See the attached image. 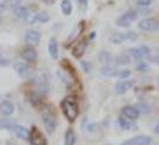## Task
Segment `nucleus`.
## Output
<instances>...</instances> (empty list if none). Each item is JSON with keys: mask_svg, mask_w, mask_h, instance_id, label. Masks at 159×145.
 <instances>
[{"mask_svg": "<svg viewBox=\"0 0 159 145\" xmlns=\"http://www.w3.org/2000/svg\"><path fill=\"white\" fill-rule=\"evenodd\" d=\"M13 12H15V16L17 18H19V19H25L26 16L29 15V12H28V8L25 7V6H17L15 10H13Z\"/></svg>", "mask_w": 159, "mask_h": 145, "instance_id": "obj_22", "label": "nucleus"}, {"mask_svg": "<svg viewBox=\"0 0 159 145\" xmlns=\"http://www.w3.org/2000/svg\"><path fill=\"white\" fill-rule=\"evenodd\" d=\"M78 4H79V7L83 12H85V11L88 10L89 0H78Z\"/></svg>", "mask_w": 159, "mask_h": 145, "instance_id": "obj_36", "label": "nucleus"}, {"mask_svg": "<svg viewBox=\"0 0 159 145\" xmlns=\"http://www.w3.org/2000/svg\"><path fill=\"white\" fill-rule=\"evenodd\" d=\"M138 26H139V29H141L143 31H156L159 29V23L157 19L147 17V18L141 19L138 23Z\"/></svg>", "mask_w": 159, "mask_h": 145, "instance_id": "obj_5", "label": "nucleus"}, {"mask_svg": "<svg viewBox=\"0 0 159 145\" xmlns=\"http://www.w3.org/2000/svg\"><path fill=\"white\" fill-rule=\"evenodd\" d=\"M0 59H1V54H0Z\"/></svg>", "mask_w": 159, "mask_h": 145, "instance_id": "obj_46", "label": "nucleus"}, {"mask_svg": "<svg viewBox=\"0 0 159 145\" xmlns=\"http://www.w3.org/2000/svg\"><path fill=\"white\" fill-rule=\"evenodd\" d=\"M61 108H62V113H64L65 118L70 122H73L79 115L78 102L73 97H66L61 103Z\"/></svg>", "mask_w": 159, "mask_h": 145, "instance_id": "obj_1", "label": "nucleus"}, {"mask_svg": "<svg viewBox=\"0 0 159 145\" xmlns=\"http://www.w3.org/2000/svg\"><path fill=\"white\" fill-rule=\"evenodd\" d=\"M110 41L114 44H121L125 41H127L126 39V32H115L110 36Z\"/></svg>", "mask_w": 159, "mask_h": 145, "instance_id": "obj_19", "label": "nucleus"}, {"mask_svg": "<svg viewBox=\"0 0 159 145\" xmlns=\"http://www.w3.org/2000/svg\"><path fill=\"white\" fill-rule=\"evenodd\" d=\"M36 18H37V22L40 23H48L50 21V16L47 11H40L39 13H36Z\"/></svg>", "mask_w": 159, "mask_h": 145, "instance_id": "obj_26", "label": "nucleus"}, {"mask_svg": "<svg viewBox=\"0 0 159 145\" xmlns=\"http://www.w3.org/2000/svg\"><path fill=\"white\" fill-rule=\"evenodd\" d=\"M57 77L62 81V83H65L66 85H70V83H71V79L66 76V73H64V76H62V72H57Z\"/></svg>", "mask_w": 159, "mask_h": 145, "instance_id": "obj_33", "label": "nucleus"}, {"mask_svg": "<svg viewBox=\"0 0 159 145\" xmlns=\"http://www.w3.org/2000/svg\"><path fill=\"white\" fill-rule=\"evenodd\" d=\"M98 60L101 64H103L104 66L105 65H110V63L112 61V57L111 54L107 50H101L99 54H98Z\"/></svg>", "mask_w": 159, "mask_h": 145, "instance_id": "obj_18", "label": "nucleus"}, {"mask_svg": "<svg viewBox=\"0 0 159 145\" xmlns=\"http://www.w3.org/2000/svg\"><path fill=\"white\" fill-rule=\"evenodd\" d=\"M15 113V105L10 101H2L0 103V114L5 115V116H10Z\"/></svg>", "mask_w": 159, "mask_h": 145, "instance_id": "obj_14", "label": "nucleus"}, {"mask_svg": "<svg viewBox=\"0 0 159 145\" xmlns=\"http://www.w3.org/2000/svg\"><path fill=\"white\" fill-rule=\"evenodd\" d=\"M119 125L120 127L125 129V131H135L136 129V125L134 124V121L129 120L127 118L126 119H123V118L119 119Z\"/></svg>", "mask_w": 159, "mask_h": 145, "instance_id": "obj_16", "label": "nucleus"}, {"mask_svg": "<svg viewBox=\"0 0 159 145\" xmlns=\"http://www.w3.org/2000/svg\"><path fill=\"white\" fill-rule=\"evenodd\" d=\"M101 74L105 76V77H116L117 74V70L111 67L110 65H105L101 68Z\"/></svg>", "mask_w": 159, "mask_h": 145, "instance_id": "obj_20", "label": "nucleus"}, {"mask_svg": "<svg viewBox=\"0 0 159 145\" xmlns=\"http://www.w3.org/2000/svg\"><path fill=\"white\" fill-rule=\"evenodd\" d=\"M126 39H127V41L134 42V41H136V39H138V35H136L135 31H128V32H126Z\"/></svg>", "mask_w": 159, "mask_h": 145, "instance_id": "obj_32", "label": "nucleus"}, {"mask_svg": "<svg viewBox=\"0 0 159 145\" xmlns=\"http://www.w3.org/2000/svg\"><path fill=\"white\" fill-rule=\"evenodd\" d=\"M4 4H1V2H0V16H1V13H2V10H4Z\"/></svg>", "mask_w": 159, "mask_h": 145, "instance_id": "obj_42", "label": "nucleus"}, {"mask_svg": "<svg viewBox=\"0 0 159 145\" xmlns=\"http://www.w3.org/2000/svg\"><path fill=\"white\" fill-rule=\"evenodd\" d=\"M122 114H123L125 118H127V119L133 121L138 120L139 116H140L139 110L136 109V107H134V105H125L122 108Z\"/></svg>", "mask_w": 159, "mask_h": 145, "instance_id": "obj_8", "label": "nucleus"}, {"mask_svg": "<svg viewBox=\"0 0 159 145\" xmlns=\"http://www.w3.org/2000/svg\"><path fill=\"white\" fill-rule=\"evenodd\" d=\"M72 2L71 0H62L61 1V11L65 16H70L72 13Z\"/></svg>", "mask_w": 159, "mask_h": 145, "instance_id": "obj_25", "label": "nucleus"}, {"mask_svg": "<svg viewBox=\"0 0 159 145\" xmlns=\"http://www.w3.org/2000/svg\"><path fill=\"white\" fill-rule=\"evenodd\" d=\"M139 48H140L141 53L143 54V57H147V55H150V54H151V50H150V48H148V47H146V46H140Z\"/></svg>", "mask_w": 159, "mask_h": 145, "instance_id": "obj_39", "label": "nucleus"}, {"mask_svg": "<svg viewBox=\"0 0 159 145\" xmlns=\"http://www.w3.org/2000/svg\"><path fill=\"white\" fill-rule=\"evenodd\" d=\"M152 2H153V0H136V4L141 7H147V6L151 5Z\"/></svg>", "mask_w": 159, "mask_h": 145, "instance_id": "obj_35", "label": "nucleus"}, {"mask_svg": "<svg viewBox=\"0 0 159 145\" xmlns=\"http://www.w3.org/2000/svg\"><path fill=\"white\" fill-rule=\"evenodd\" d=\"M83 30H84V25H83V23H80V24L77 26V29L74 30V32H72V35L68 37L67 43H71L72 41H75V39H77L78 36H80V32H83Z\"/></svg>", "mask_w": 159, "mask_h": 145, "instance_id": "obj_28", "label": "nucleus"}, {"mask_svg": "<svg viewBox=\"0 0 159 145\" xmlns=\"http://www.w3.org/2000/svg\"><path fill=\"white\" fill-rule=\"evenodd\" d=\"M29 140L31 145H47V139L44 138L43 133L37 127H32L29 134Z\"/></svg>", "mask_w": 159, "mask_h": 145, "instance_id": "obj_6", "label": "nucleus"}, {"mask_svg": "<svg viewBox=\"0 0 159 145\" xmlns=\"http://www.w3.org/2000/svg\"><path fill=\"white\" fill-rule=\"evenodd\" d=\"M16 125V121L13 119H2V120H0V129H12Z\"/></svg>", "mask_w": 159, "mask_h": 145, "instance_id": "obj_24", "label": "nucleus"}, {"mask_svg": "<svg viewBox=\"0 0 159 145\" xmlns=\"http://www.w3.org/2000/svg\"><path fill=\"white\" fill-rule=\"evenodd\" d=\"M31 82L34 84L35 89L37 90L36 94H47L48 89H49V84H48V78L47 76L43 72H37L32 76Z\"/></svg>", "mask_w": 159, "mask_h": 145, "instance_id": "obj_2", "label": "nucleus"}, {"mask_svg": "<svg viewBox=\"0 0 159 145\" xmlns=\"http://www.w3.org/2000/svg\"><path fill=\"white\" fill-rule=\"evenodd\" d=\"M147 64L146 63H143V61H141V63H139V64L136 65V70L138 71H140V72H145L146 70H147Z\"/></svg>", "mask_w": 159, "mask_h": 145, "instance_id": "obj_38", "label": "nucleus"}, {"mask_svg": "<svg viewBox=\"0 0 159 145\" xmlns=\"http://www.w3.org/2000/svg\"><path fill=\"white\" fill-rule=\"evenodd\" d=\"M7 65H8L7 60H1L0 59V66H7Z\"/></svg>", "mask_w": 159, "mask_h": 145, "instance_id": "obj_40", "label": "nucleus"}, {"mask_svg": "<svg viewBox=\"0 0 159 145\" xmlns=\"http://www.w3.org/2000/svg\"><path fill=\"white\" fill-rule=\"evenodd\" d=\"M13 68L17 72V74L19 77H22V78L28 77L29 73H30V67L26 64H24V63H16V64L13 65Z\"/></svg>", "mask_w": 159, "mask_h": 145, "instance_id": "obj_13", "label": "nucleus"}, {"mask_svg": "<svg viewBox=\"0 0 159 145\" xmlns=\"http://www.w3.org/2000/svg\"><path fill=\"white\" fill-rule=\"evenodd\" d=\"M48 53L53 60H56L59 58V46H57V41L55 37H52L48 43Z\"/></svg>", "mask_w": 159, "mask_h": 145, "instance_id": "obj_10", "label": "nucleus"}, {"mask_svg": "<svg viewBox=\"0 0 159 145\" xmlns=\"http://www.w3.org/2000/svg\"><path fill=\"white\" fill-rule=\"evenodd\" d=\"M130 142L133 143V145H151L152 138L148 136H138L130 139Z\"/></svg>", "mask_w": 159, "mask_h": 145, "instance_id": "obj_17", "label": "nucleus"}, {"mask_svg": "<svg viewBox=\"0 0 159 145\" xmlns=\"http://www.w3.org/2000/svg\"><path fill=\"white\" fill-rule=\"evenodd\" d=\"M22 58L28 63H34L37 59V52L32 47H26L22 50Z\"/></svg>", "mask_w": 159, "mask_h": 145, "instance_id": "obj_11", "label": "nucleus"}, {"mask_svg": "<svg viewBox=\"0 0 159 145\" xmlns=\"http://www.w3.org/2000/svg\"><path fill=\"white\" fill-rule=\"evenodd\" d=\"M75 144V134L73 129H67L65 133V145H74Z\"/></svg>", "mask_w": 159, "mask_h": 145, "instance_id": "obj_23", "label": "nucleus"}, {"mask_svg": "<svg viewBox=\"0 0 159 145\" xmlns=\"http://www.w3.org/2000/svg\"><path fill=\"white\" fill-rule=\"evenodd\" d=\"M25 22L28 24H34L35 22H37V18H36V13H29L26 18H25Z\"/></svg>", "mask_w": 159, "mask_h": 145, "instance_id": "obj_31", "label": "nucleus"}, {"mask_svg": "<svg viewBox=\"0 0 159 145\" xmlns=\"http://www.w3.org/2000/svg\"><path fill=\"white\" fill-rule=\"evenodd\" d=\"M22 2V0H6L4 4V7L8 8V10H15L17 6H19Z\"/></svg>", "mask_w": 159, "mask_h": 145, "instance_id": "obj_29", "label": "nucleus"}, {"mask_svg": "<svg viewBox=\"0 0 159 145\" xmlns=\"http://www.w3.org/2000/svg\"><path fill=\"white\" fill-rule=\"evenodd\" d=\"M122 145H133V143H132L130 140H127V142H125V143H122Z\"/></svg>", "mask_w": 159, "mask_h": 145, "instance_id": "obj_43", "label": "nucleus"}, {"mask_svg": "<svg viewBox=\"0 0 159 145\" xmlns=\"http://www.w3.org/2000/svg\"><path fill=\"white\" fill-rule=\"evenodd\" d=\"M24 40L29 46H37L41 41V34L37 30H28L25 32Z\"/></svg>", "mask_w": 159, "mask_h": 145, "instance_id": "obj_7", "label": "nucleus"}, {"mask_svg": "<svg viewBox=\"0 0 159 145\" xmlns=\"http://www.w3.org/2000/svg\"><path fill=\"white\" fill-rule=\"evenodd\" d=\"M138 17V13L135 11H128L126 13L121 15V16L115 21V24L117 25L119 28H128L130 26V24L134 22Z\"/></svg>", "mask_w": 159, "mask_h": 145, "instance_id": "obj_4", "label": "nucleus"}, {"mask_svg": "<svg viewBox=\"0 0 159 145\" xmlns=\"http://www.w3.org/2000/svg\"><path fill=\"white\" fill-rule=\"evenodd\" d=\"M136 109L139 110V113L140 114H145V113H148L150 112V107H147V105H136Z\"/></svg>", "mask_w": 159, "mask_h": 145, "instance_id": "obj_34", "label": "nucleus"}, {"mask_svg": "<svg viewBox=\"0 0 159 145\" xmlns=\"http://www.w3.org/2000/svg\"><path fill=\"white\" fill-rule=\"evenodd\" d=\"M133 85H134V82L133 81L119 82L115 85V92H116V95H125L126 92H128L130 89L133 88Z\"/></svg>", "mask_w": 159, "mask_h": 145, "instance_id": "obj_9", "label": "nucleus"}, {"mask_svg": "<svg viewBox=\"0 0 159 145\" xmlns=\"http://www.w3.org/2000/svg\"><path fill=\"white\" fill-rule=\"evenodd\" d=\"M88 48V41H81L79 43H77L73 49H72V54L74 55V58H77V59H79L84 55V53H85V50Z\"/></svg>", "mask_w": 159, "mask_h": 145, "instance_id": "obj_12", "label": "nucleus"}, {"mask_svg": "<svg viewBox=\"0 0 159 145\" xmlns=\"http://www.w3.org/2000/svg\"><path fill=\"white\" fill-rule=\"evenodd\" d=\"M95 34H96V32H91V35H90V39H95V36H96Z\"/></svg>", "mask_w": 159, "mask_h": 145, "instance_id": "obj_44", "label": "nucleus"}, {"mask_svg": "<svg viewBox=\"0 0 159 145\" xmlns=\"http://www.w3.org/2000/svg\"><path fill=\"white\" fill-rule=\"evenodd\" d=\"M12 131L16 133L17 137H19L20 139H24V140H29V134H30V131L28 129H25L24 126H20V125H16Z\"/></svg>", "mask_w": 159, "mask_h": 145, "instance_id": "obj_15", "label": "nucleus"}, {"mask_svg": "<svg viewBox=\"0 0 159 145\" xmlns=\"http://www.w3.org/2000/svg\"><path fill=\"white\" fill-rule=\"evenodd\" d=\"M7 145H17V144H13V143H7Z\"/></svg>", "mask_w": 159, "mask_h": 145, "instance_id": "obj_45", "label": "nucleus"}, {"mask_svg": "<svg viewBox=\"0 0 159 145\" xmlns=\"http://www.w3.org/2000/svg\"><path fill=\"white\" fill-rule=\"evenodd\" d=\"M115 64L117 66H125V65L130 64V57L128 54H120L115 58Z\"/></svg>", "mask_w": 159, "mask_h": 145, "instance_id": "obj_21", "label": "nucleus"}, {"mask_svg": "<svg viewBox=\"0 0 159 145\" xmlns=\"http://www.w3.org/2000/svg\"><path fill=\"white\" fill-rule=\"evenodd\" d=\"M42 120H43V125H44V129L48 134H53L56 129V118L53 114V112L49 109H46L42 114Z\"/></svg>", "mask_w": 159, "mask_h": 145, "instance_id": "obj_3", "label": "nucleus"}, {"mask_svg": "<svg viewBox=\"0 0 159 145\" xmlns=\"http://www.w3.org/2000/svg\"><path fill=\"white\" fill-rule=\"evenodd\" d=\"M81 67H83L84 72H86V73L90 72V70L92 68V66H91V64H90L89 61H81Z\"/></svg>", "mask_w": 159, "mask_h": 145, "instance_id": "obj_37", "label": "nucleus"}, {"mask_svg": "<svg viewBox=\"0 0 159 145\" xmlns=\"http://www.w3.org/2000/svg\"><path fill=\"white\" fill-rule=\"evenodd\" d=\"M128 53H129V55L133 58V59H135V60H141L143 58V54L141 53V50L140 48H129L128 49Z\"/></svg>", "mask_w": 159, "mask_h": 145, "instance_id": "obj_27", "label": "nucleus"}, {"mask_svg": "<svg viewBox=\"0 0 159 145\" xmlns=\"http://www.w3.org/2000/svg\"><path fill=\"white\" fill-rule=\"evenodd\" d=\"M154 133L159 134V121L157 122V125H156V127H154Z\"/></svg>", "mask_w": 159, "mask_h": 145, "instance_id": "obj_41", "label": "nucleus"}, {"mask_svg": "<svg viewBox=\"0 0 159 145\" xmlns=\"http://www.w3.org/2000/svg\"><path fill=\"white\" fill-rule=\"evenodd\" d=\"M130 70H120L117 71V74H116V77H119V78H127L130 76Z\"/></svg>", "mask_w": 159, "mask_h": 145, "instance_id": "obj_30", "label": "nucleus"}]
</instances>
